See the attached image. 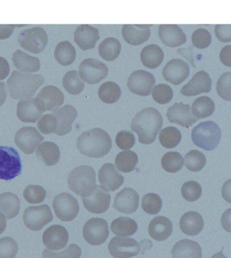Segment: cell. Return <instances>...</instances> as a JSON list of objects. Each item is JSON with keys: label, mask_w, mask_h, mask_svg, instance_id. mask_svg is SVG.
Wrapping results in <instances>:
<instances>
[{"label": "cell", "mask_w": 231, "mask_h": 258, "mask_svg": "<svg viewBox=\"0 0 231 258\" xmlns=\"http://www.w3.org/2000/svg\"><path fill=\"white\" fill-rule=\"evenodd\" d=\"M63 86L66 91L72 95H78L84 90L85 83L81 79L78 71H70L63 78Z\"/></svg>", "instance_id": "cell-41"}, {"label": "cell", "mask_w": 231, "mask_h": 258, "mask_svg": "<svg viewBox=\"0 0 231 258\" xmlns=\"http://www.w3.org/2000/svg\"><path fill=\"white\" fill-rule=\"evenodd\" d=\"M18 245L11 237L0 239V258H13L17 255Z\"/></svg>", "instance_id": "cell-51"}, {"label": "cell", "mask_w": 231, "mask_h": 258, "mask_svg": "<svg viewBox=\"0 0 231 258\" xmlns=\"http://www.w3.org/2000/svg\"><path fill=\"white\" fill-rule=\"evenodd\" d=\"M121 51V43L114 37H108L104 39L98 46V52L100 57L108 62L117 59Z\"/></svg>", "instance_id": "cell-35"}, {"label": "cell", "mask_w": 231, "mask_h": 258, "mask_svg": "<svg viewBox=\"0 0 231 258\" xmlns=\"http://www.w3.org/2000/svg\"><path fill=\"white\" fill-rule=\"evenodd\" d=\"M164 59L162 49L155 44L145 47L141 51V60L143 66L147 68L154 70L159 68Z\"/></svg>", "instance_id": "cell-33"}, {"label": "cell", "mask_w": 231, "mask_h": 258, "mask_svg": "<svg viewBox=\"0 0 231 258\" xmlns=\"http://www.w3.org/2000/svg\"><path fill=\"white\" fill-rule=\"evenodd\" d=\"M53 220V215L48 205L29 207L23 214V222L29 229L39 231Z\"/></svg>", "instance_id": "cell-9"}, {"label": "cell", "mask_w": 231, "mask_h": 258, "mask_svg": "<svg viewBox=\"0 0 231 258\" xmlns=\"http://www.w3.org/2000/svg\"><path fill=\"white\" fill-rule=\"evenodd\" d=\"M98 179L100 186L108 191L114 192L122 186L124 177L118 172L112 163H105L98 171Z\"/></svg>", "instance_id": "cell-22"}, {"label": "cell", "mask_w": 231, "mask_h": 258, "mask_svg": "<svg viewBox=\"0 0 231 258\" xmlns=\"http://www.w3.org/2000/svg\"><path fill=\"white\" fill-rule=\"evenodd\" d=\"M108 69L104 63L97 59L87 58L79 67V75L84 82L97 84L107 77Z\"/></svg>", "instance_id": "cell-10"}, {"label": "cell", "mask_w": 231, "mask_h": 258, "mask_svg": "<svg viewBox=\"0 0 231 258\" xmlns=\"http://www.w3.org/2000/svg\"><path fill=\"white\" fill-rule=\"evenodd\" d=\"M23 26L18 25H0V39H7L13 35L16 27Z\"/></svg>", "instance_id": "cell-56"}, {"label": "cell", "mask_w": 231, "mask_h": 258, "mask_svg": "<svg viewBox=\"0 0 231 258\" xmlns=\"http://www.w3.org/2000/svg\"><path fill=\"white\" fill-rule=\"evenodd\" d=\"M110 193L99 185H96L92 194L87 197H82L83 204L85 208L92 214H103L109 208Z\"/></svg>", "instance_id": "cell-14"}, {"label": "cell", "mask_w": 231, "mask_h": 258, "mask_svg": "<svg viewBox=\"0 0 231 258\" xmlns=\"http://www.w3.org/2000/svg\"><path fill=\"white\" fill-rule=\"evenodd\" d=\"M83 235L87 243L97 246L105 243L109 235L108 223L102 218L89 220L83 228Z\"/></svg>", "instance_id": "cell-11"}, {"label": "cell", "mask_w": 231, "mask_h": 258, "mask_svg": "<svg viewBox=\"0 0 231 258\" xmlns=\"http://www.w3.org/2000/svg\"><path fill=\"white\" fill-rule=\"evenodd\" d=\"M192 114L197 119H203L212 115L215 111V103L208 96L197 98L192 104Z\"/></svg>", "instance_id": "cell-38"}, {"label": "cell", "mask_w": 231, "mask_h": 258, "mask_svg": "<svg viewBox=\"0 0 231 258\" xmlns=\"http://www.w3.org/2000/svg\"><path fill=\"white\" fill-rule=\"evenodd\" d=\"M36 98L42 102L45 111H54L64 103L65 96L59 88L54 86H47L43 88Z\"/></svg>", "instance_id": "cell-27"}, {"label": "cell", "mask_w": 231, "mask_h": 258, "mask_svg": "<svg viewBox=\"0 0 231 258\" xmlns=\"http://www.w3.org/2000/svg\"><path fill=\"white\" fill-rule=\"evenodd\" d=\"M181 140V133L177 127H167L160 132L159 141L161 145L166 149L175 148L179 145Z\"/></svg>", "instance_id": "cell-42"}, {"label": "cell", "mask_w": 231, "mask_h": 258, "mask_svg": "<svg viewBox=\"0 0 231 258\" xmlns=\"http://www.w3.org/2000/svg\"><path fill=\"white\" fill-rule=\"evenodd\" d=\"M142 208L147 214H157L162 208V200L155 193H148L142 200Z\"/></svg>", "instance_id": "cell-45"}, {"label": "cell", "mask_w": 231, "mask_h": 258, "mask_svg": "<svg viewBox=\"0 0 231 258\" xmlns=\"http://www.w3.org/2000/svg\"><path fill=\"white\" fill-rule=\"evenodd\" d=\"M230 52H231V46L228 45V46L224 47L220 51V58L221 62L228 68L231 67V59H230Z\"/></svg>", "instance_id": "cell-58"}, {"label": "cell", "mask_w": 231, "mask_h": 258, "mask_svg": "<svg viewBox=\"0 0 231 258\" xmlns=\"http://www.w3.org/2000/svg\"><path fill=\"white\" fill-rule=\"evenodd\" d=\"M48 41L47 33L40 27L26 29L19 35V42L22 48L35 54L44 50Z\"/></svg>", "instance_id": "cell-7"}, {"label": "cell", "mask_w": 231, "mask_h": 258, "mask_svg": "<svg viewBox=\"0 0 231 258\" xmlns=\"http://www.w3.org/2000/svg\"><path fill=\"white\" fill-rule=\"evenodd\" d=\"M151 92L154 100L161 104L169 103L174 96V92L170 86L164 84L157 85Z\"/></svg>", "instance_id": "cell-48"}, {"label": "cell", "mask_w": 231, "mask_h": 258, "mask_svg": "<svg viewBox=\"0 0 231 258\" xmlns=\"http://www.w3.org/2000/svg\"><path fill=\"white\" fill-rule=\"evenodd\" d=\"M139 195L131 188H125L116 195L113 208L126 214H132L139 208Z\"/></svg>", "instance_id": "cell-20"}, {"label": "cell", "mask_w": 231, "mask_h": 258, "mask_svg": "<svg viewBox=\"0 0 231 258\" xmlns=\"http://www.w3.org/2000/svg\"><path fill=\"white\" fill-rule=\"evenodd\" d=\"M23 197L29 204H39L44 201L46 191L42 186L29 185L25 188Z\"/></svg>", "instance_id": "cell-46"}, {"label": "cell", "mask_w": 231, "mask_h": 258, "mask_svg": "<svg viewBox=\"0 0 231 258\" xmlns=\"http://www.w3.org/2000/svg\"><path fill=\"white\" fill-rule=\"evenodd\" d=\"M53 114L56 117L57 123L54 134L65 136L70 133L72 130V123L78 117V111L76 108L67 104L53 111Z\"/></svg>", "instance_id": "cell-23"}, {"label": "cell", "mask_w": 231, "mask_h": 258, "mask_svg": "<svg viewBox=\"0 0 231 258\" xmlns=\"http://www.w3.org/2000/svg\"><path fill=\"white\" fill-rule=\"evenodd\" d=\"M69 241L66 228L61 225H52L43 234V243L48 250L60 251L64 249Z\"/></svg>", "instance_id": "cell-19"}, {"label": "cell", "mask_w": 231, "mask_h": 258, "mask_svg": "<svg viewBox=\"0 0 231 258\" xmlns=\"http://www.w3.org/2000/svg\"><path fill=\"white\" fill-rule=\"evenodd\" d=\"M158 33L163 44L170 48L181 46L187 41L186 34L177 25H159Z\"/></svg>", "instance_id": "cell-24"}, {"label": "cell", "mask_w": 231, "mask_h": 258, "mask_svg": "<svg viewBox=\"0 0 231 258\" xmlns=\"http://www.w3.org/2000/svg\"><path fill=\"white\" fill-rule=\"evenodd\" d=\"M56 216L63 222H70L77 217L80 212L78 200L67 192L55 197L52 203Z\"/></svg>", "instance_id": "cell-8"}, {"label": "cell", "mask_w": 231, "mask_h": 258, "mask_svg": "<svg viewBox=\"0 0 231 258\" xmlns=\"http://www.w3.org/2000/svg\"><path fill=\"white\" fill-rule=\"evenodd\" d=\"M7 98V89L5 83L0 82V106L5 104Z\"/></svg>", "instance_id": "cell-60"}, {"label": "cell", "mask_w": 231, "mask_h": 258, "mask_svg": "<svg viewBox=\"0 0 231 258\" xmlns=\"http://www.w3.org/2000/svg\"><path fill=\"white\" fill-rule=\"evenodd\" d=\"M7 226V220H6L5 216L0 212V234L5 231Z\"/></svg>", "instance_id": "cell-61"}, {"label": "cell", "mask_w": 231, "mask_h": 258, "mask_svg": "<svg viewBox=\"0 0 231 258\" xmlns=\"http://www.w3.org/2000/svg\"><path fill=\"white\" fill-rule=\"evenodd\" d=\"M193 46L199 49H205L212 43V35L205 29L200 28L195 30L192 35Z\"/></svg>", "instance_id": "cell-50"}, {"label": "cell", "mask_w": 231, "mask_h": 258, "mask_svg": "<svg viewBox=\"0 0 231 258\" xmlns=\"http://www.w3.org/2000/svg\"><path fill=\"white\" fill-rule=\"evenodd\" d=\"M172 232V223L164 216H157L150 222L149 233L155 241H165L171 235Z\"/></svg>", "instance_id": "cell-28"}, {"label": "cell", "mask_w": 231, "mask_h": 258, "mask_svg": "<svg viewBox=\"0 0 231 258\" xmlns=\"http://www.w3.org/2000/svg\"><path fill=\"white\" fill-rule=\"evenodd\" d=\"M190 68L186 61L174 58L167 62L163 69L162 75L165 81L179 86L188 78Z\"/></svg>", "instance_id": "cell-17"}, {"label": "cell", "mask_w": 231, "mask_h": 258, "mask_svg": "<svg viewBox=\"0 0 231 258\" xmlns=\"http://www.w3.org/2000/svg\"><path fill=\"white\" fill-rule=\"evenodd\" d=\"M215 34L217 38L222 42H230L231 41L230 25H216Z\"/></svg>", "instance_id": "cell-55"}, {"label": "cell", "mask_w": 231, "mask_h": 258, "mask_svg": "<svg viewBox=\"0 0 231 258\" xmlns=\"http://www.w3.org/2000/svg\"><path fill=\"white\" fill-rule=\"evenodd\" d=\"M221 130L218 124L208 121L199 123L193 128L191 138L195 146L205 151H212L220 144Z\"/></svg>", "instance_id": "cell-5"}, {"label": "cell", "mask_w": 231, "mask_h": 258, "mask_svg": "<svg viewBox=\"0 0 231 258\" xmlns=\"http://www.w3.org/2000/svg\"><path fill=\"white\" fill-rule=\"evenodd\" d=\"M180 227L182 232L187 235L196 236L202 231L204 227V220L199 213L187 212L180 220Z\"/></svg>", "instance_id": "cell-29"}, {"label": "cell", "mask_w": 231, "mask_h": 258, "mask_svg": "<svg viewBox=\"0 0 231 258\" xmlns=\"http://www.w3.org/2000/svg\"><path fill=\"white\" fill-rule=\"evenodd\" d=\"M116 143L120 149L128 151L132 149L136 143L134 134L128 131H122L118 133L116 138Z\"/></svg>", "instance_id": "cell-53"}, {"label": "cell", "mask_w": 231, "mask_h": 258, "mask_svg": "<svg viewBox=\"0 0 231 258\" xmlns=\"http://www.w3.org/2000/svg\"><path fill=\"white\" fill-rule=\"evenodd\" d=\"M156 80L153 75L144 70L135 71L128 80V88L136 95L147 96L151 94Z\"/></svg>", "instance_id": "cell-12"}, {"label": "cell", "mask_w": 231, "mask_h": 258, "mask_svg": "<svg viewBox=\"0 0 231 258\" xmlns=\"http://www.w3.org/2000/svg\"><path fill=\"white\" fill-rule=\"evenodd\" d=\"M99 39V31L90 25H81L74 32V40L82 50L94 48Z\"/></svg>", "instance_id": "cell-26"}, {"label": "cell", "mask_w": 231, "mask_h": 258, "mask_svg": "<svg viewBox=\"0 0 231 258\" xmlns=\"http://www.w3.org/2000/svg\"><path fill=\"white\" fill-rule=\"evenodd\" d=\"M163 117L157 109L148 107L138 112L132 120V131L138 135V141L143 145L153 143L163 126Z\"/></svg>", "instance_id": "cell-1"}, {"label": "cell", "mask_w": 231, "mask_h": 258, "mask_svg": "<svg viewBox=\"0 0 231 258\" xmlns=\"http://www.w3.org/2000/svg\"><path fill=\"white\" fill-rule=\"evenodd\" d=\"M82 254V251L80 247L73 244L69 246L65 251L61 253H53L49 251L48 249H45L43 253V257H80Z\"/></svg>", "instance_id": "cell-54"}, {"label": "cell", "mask_w": 231, "mask_h": 258, "mask_svg": "<svg viewBox=\"0 0 231 258\" xmlns=\"http://www.w3.org/2000/svg\"><path fill=\"white\" fill-rule=\"evenodd\" d=\"M114 162L118 170L124 173H130L136 169L138 163V155L129 150L122 151L116 157Z\"/></svg>", "instance_id": "cell-40"}, {"label": "cell", "mask_w": 231, "mask_h": 258, "mask_svg": "<svg viewBox=\"0 0 231 258\" xmlns=\"http://www.w3.org/2000/svg\"><path fill=\"white\" fill-rule=\"evenodd\" d=\"M181 193L183 198L187 202H196L201 198L202 188L196 181H188L182 186Z\"/></svg>", "instance_id": "cell-47"}, {"label": "cell", "mask_w": 231, "mask_h": 258, "mask_svg": "<svg viewBox=\"0 0 231 258\" xmlns=\"http://www.w3.org/2000/svg\"><path fill=\"white\" fill-rule=\"evenodd\" d=\"M54 57L61 66H71L76 58V48L68 41H61L55 48Z\"/></svg>", "instance_id": "cell-36"}, {"label": "cell", "mask_w": 231, "mask_h": 258, "mask_svg": "<svg viewBox=\"0 0 231 258\" xmlns=\"http://www.w3.org/2000/svg\"><path fill=\"white\" fill-rule=\"evenodd\" d=\"M173 257H202V250L196 241L184 239L178 242L171 250Z\"/></svg>", "instance_id": "cell-32"}, {"label": "cell", "mask_w": 231, "mask_h": 258, "mask_svg": "<svg viewBox=\"0 0 231 258\" xmlns=\"http://www.w3.org/2000/svg\"><path fill=\"white\" fill-rule=\"evenodd\" d=\"M36 151L37 158L48 166L56 165L60 160L61 152L58 146L52 142H43Z\"/></svg>", "instance_id": "cell-31"}, {"label": "cell", "mask_w": 231, "mask_h": 258, "mask_svg": "<svg viewBox=\"0 0 231 258\" xmlns=\"http://www.w3.org/2000/svg\"><path fill=\"white\" fill-rule=\"evenodd\" d=\"M98 94L100 99L104 103L113 104L121 98L122 90L116 83L107 82L100 86Z\"/></svg>", "instance_id": "cell-39"}, {"label": "cell", "mask_w": 231, "mask_h": 258, "mask_svg": "<svg viewBox=\"0 0 231 258\" xmlns=\"http://www.w3.org/2000/svg\"><path fill=\"white\" fill-rule=\"evenodd\" d=\"M22 171L21 157L13 147H0V179L13 180L20 176Z\"/></svg>", "instance_id": "cell-6"}, {"label": "cell", "mask_w": 231, "mask_h": 258, "mask_svg": "<svg viewBox=\"0 0 231 258\" xmlns=\"http://www.w3.org/2000/svg\"><path fill=\"white\" fill-rule=\"evenodd\" d=\"M10 74V64L7 59L0 56V81L5 80Z\"/></svg>", "instance_id": "cell-59"}, {"label": "cell", "mask_w": 231, "mask_h": 258, "mask_svg": "<svg viewBox=\"0 0 231 258\" xmlns=\"http://www.w3.org/2000/svg\"><path fill=\"white\" fill-rule=\"evenodd\" d=\"M43 141V137L34 127H23L16 133L15 142L25 154L31 155Z\"/></svg>", "instance_id": "cell-15"}, {"label": "cell", "mask_w": 231, "mask_h": 258, "mask_svg": "<svg viewBox=\"0 0 231 258\" xmlns=\"http://www.w3.org/2000/svg\"><path fill=\"white\" fill-rule=\"evenodd\" d=\"M44 112V106L37 98L21 99L17 104V117L20 121L24 123H35Z\"/></svg>", "instance_id": "cell-13"}, {"label": "cell", "mask_w": 231, "mask_h": 258, "mask_svg": "<svg viewBox=\"0 0 231 258\" xmlns=\"http://www.w3.org/2000/svg\"><path fill=\"white\" fill-rule=\"evenodd\" d=\"M161 165L167 172L177 173L183 168L184 159L179 153L168 152L163 155Z\"/></svg>", "instance_id": "cell-44"}, {"label": "cell", "mask_w": 231, "mask_h": 258, "mask_svg": "<svg viewBox=\"0 0 231 258\" xmlns=\"http://www.w3.org/2000/svg\"><path fill=\"white\" fill-rule=\"evenodd\" d=\"M21 202L17 195L5 192L0 195V212L8 220L13 219L19 214Z\"/></svg>", "instance_id": "cell-34"}, {"label": "cell", "mask_w": 231, "mask_h": 258, "mask_svg": "<svg viewBox=\"0 0 231 258\" xmlns=\"http://www.w3.org/2000/svg\"><path fill=\"white\" fill-rule=\"evenodd\" d=\"M212 81L210 75L200 71L193 76L190 82L185 85L181 90L183 95L190 97L202 93H209L212 90Z\"/></svg>", "instance_id": "cell-18"}, {"label": "cell", "mask_w": 231, "mask_h": 258, "mask_svg": "<svg viewBox=\"0 0 231 258\" xmlns=\"http://www.w3.org/2000/svg\"><path fill=\"white\" fill-rule=\"evenodd\" d=\"M110 230L117 236L126 237L135 234L138 230V224L132 218L120 217L112 222Z\"/></svg>", "instance_id": "cell-37"}, {"label": "cell", "mask_w": 231, "mask_h": 258, "mask_svg": "<svg viewBox=\"0 0 231 258\" xmlns=\"http://www.w3.org/2000/svg\"><path fill=\"white\" fill-rule=\"evenodd\" d=\"M177 52L185 57L190 62L193 68H196L195 64L194 57H193V48L192 46L189 47V48H179L177 50Z\"/></svg>", "instance_id": "cell-57"}, {"label": "cell", "mask_w": 231, "mask_h": 258, "mask_svg": "<svg viewBox=\"0 0 231 258\" xmlns=\"http://www.w3.org/2000/svg\"><path fill=\"white\" fill-rule=\"evenodd\" d=\"M45 82L43 76L14 71L7 81L10 96L13 99L32 98Z\"/></svg>", "instance_id": "cell-3"}, {"label": "cell", "mask_w": 231, "mask_h": 258, "mask_svg": "<svg viewBox=\"0 0 231 258\" xmlns=\"http://www.w3.org/2000/svg\"><path fill=\"white\" fill-rule=\"evenodd\" d=\"M231 72H226L219 78L216 89L218 95L223 100L230 101Z\"/></svg>", "instance_id": "cell-49"}, {"label": "cell", "mask_w": 231, "mask_h": 258, "mask_svg": "<svg viewBox=\"0 0 231 258\" xmlns=\"http://www.w3.org/2000/svg\"><path fill=\"white\" fill-rule=\"evenodd\" d=\"M167 117L170 123H177L187 128L191 127L198 121L193 115L190 104H184L183 102L175 103L169 107L167 110Z\"/></svg>", "instance_id": "cell-21"}, {"label": "cell", "mask_w": 231, "mask_h": 258, "mask_svg": "<svg viewBox=\"0 0 231 258\" xmlns=\"http://www.w3.org/2000/svg\"><path fill=\"white\" fill-rule=\"evenodd\" d=\"M152 25H124L122 35L124 40L132 46H139L151 36L150 27Z\"/></svg>", "instance_id": "cell-25"}, {"label": "cell", "mask_w": 231, "mask_h": 258, "mask_svg": "<svg viewBox=\"0 0 231 258\" xmlns=\"http://www.w3.org/2000/svg\"><path fill=\"white\" fill-rule=\"evenodd\" d=\"M68 184L69 188L78 196H90L96 186L95 170L88 165L76 167L69 175Z\"/></svg>", "instance_id": "cell-4"}, {"label": "cell", "mask_w": 231, "mask_h": 258, "mask_svg": "<svg viewBox=\"0 0 231 258\" xmlns=\"http://www.w3.org/2000/svg\"><path fill=\"white\" fill-rule=\"evenodd\" d=\"M81 154L90 158H101L110 152L112 141L110 136L100 128L85 131L77 141Z\"/></svg>", "instance_id": "cell-2"}, {"label": "cell", "mask_w": 231, "mask_h": 258, "mask_svg": "<svg viewBox=\"0 0 231 258\" xmlns=\"http://www.w3.org/2000/svg\"><path fill=\"white\" fill-rule=\"evenodd\" d=\"M184 163L189 171L198 172L204 168L206 164V157L200 151L193 150L185 155Z\"/></svg>", "instance_id": "cell-43"}, {"label": "cell", "mask_w": 231, "mask_h": 258, "mask_svg": "<svg viewBox=\"0 0 231 258\" xmlns=\"http://www.w3.org/2000/svg\"><path fill=\"white\" fill-rule=\"evenodd\" d=\"M108 251L113 257L128 258L137 255L141 251L138 241L132 238L114 236L108 246Z\"/></svg>", "instance_id": "cell-16"}, {"label": "cell", "mask_w": 231, "mask_h": 258, "mask_svg": "<svg viewBox=\"0 0 231 258\" xmlns=\"http://www.w3.org/2000/svg\"><path fill=\"white\" fill-rule=\"evenodd\" d=\"M13 61L14 66L20 72L31 74L39 72L41 68L38 58L30 56L21 50H17L13 53Z\"/></svg>", "instance_id": "cell-30"}, {"label": "cell", "mask_w": 231, "mask_h": 258, "mask_svg": "<svg viewBox=\"0 0 231 258\" xmlns=\"http://www.w3.org/2000/svg\"><path fill=\"white\" fill-rule=\"evenodd\" d=\"M56 127V117L53 113L43 115L37 123V127L43 135H48L54 133Z\"/></svg>", "instance_id": "cell-52"}]
</instances>
